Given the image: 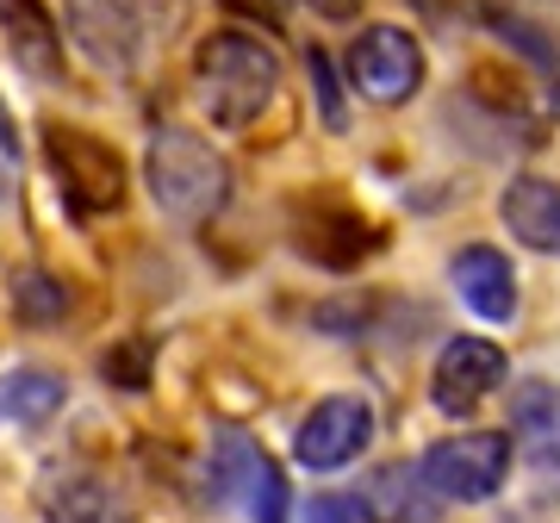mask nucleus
Instances as JSON below:
<instances>
[{
    "label": "nucleus",
    "instance_id": "4",
    "mask_svg": "<svg viewBox=\"0 0 560 523\" xmlns=\"http://www.w3.org/2000/svg\"><path fill=\"white\" fill-rule=\"evenodd\" d=\"M511 462H517L511 430H455V437H436L423 449L418 474L442 504H486L511 480Z\"/></svg>",
    "mask_w": 560,
    "mask_h": 523
},
{
    "label": "nucleus",
    "instance_id": "17",
    "mask_svg": "<svg viewBox=\"0 0 560 523\" xmlns=\"http://www.w3.org/2000/svg\"><path fill=\"white\" fill-rule=\"evenodd\" d=\"M7 300H13V318H20V324L50 330V324L69 318L75 293H69V281H62V275H50V268H20V275L7 281Z\"/></svg>",
    "mask_w": 560,
    "mask_h": 523
},
{
    "label": "nucleus",
    "instance_id": "19",
    "mask_svg": "<svg viewBox=\"0 0 560 523\" xmlns=\"http://www.w3.org/2000/svg\"><path fill=\"white\" fill-rule=\"evenodd\" d=\"M150 362H156L150 337H125L101 356V381L119 386V393H143V386H150Z\"/></svg>",
    "mask_w": 560,
    "mask_h": 523
},
{
    "label": "nucleus",
    "instance_id": "15",
    "mask_svg": "<svg viewBox=\"0 0 560 523\" xmlns=\"http://www.w3.org/2000/svg\"><path fill=\"white\" fill-rule=\"evenodd\" d=\"M44 523H138L125 499L94 474H62L44 486Z\"/></svg>",
    "mask_w": 560,
    "mask_h": 523
},
{
    "label": "nucleus",
    "instance_id": "18",
    "mask_svg": "<svg viewBox=\"0 0 560 523\" xmlns=\"http://www.w3.org/2000/svg\"><path fill=\"white\" fill-rule=\"evenodd\" d=\"M305 75H312V101H318L324 131H349V101H342V69H337V57H330L324 44H312V50H305Z\"/></svg>",
    "mask_w": 560,
    "mask_h": 523
},
{
    "label": "nucleus",
    "instance_id": "5",
    "mask_svg": "<svg viewBox=\"0 0 560 523\" xmlns=\"http://www.w3.org/2000/svg\"><path fill=\"white\" fill-rule=\"evenodd\" d=\"M206 492L219 504H237L249 523H287V474L275 455L243 437V430H219L212 455H206Z\"/></svg>",
    "mask_w": 560,
    "mask_h": 523
},
{
    "label": "nucleus",
    "instance_id": "1",
    "mask_svg": "<svg viewBox=\"0 0 560 523\" xmlns=\"http://www.w3.org/2000/svg\"><path fill=\"white\" fill-rule=\"evenodd\" d=\"M280 81H287L280 50L261 32H249V25H219L194 50V101H200V113L219 131L256 125L280 101Z\"/></svg>",
    "mask_w": 560,
    "mask_h": 523
},
{
    "label": "nucleus",
    "instance_id": "9",
    "mask_svg": "<svg viewBox=\"0 0 560 523\" xmlns=\"http://www.w3.org/2000/svg\"><path fill=\"white\" fill-rule=\"evenodd\" d=\"M504 374H511V356L492 337H448L430 368V405L442 418H474L504 386Z\"/></svg>",
    "mask_w": 560,
    "mask_h": 523
},
{
    "label": "nucleus",
    "instance_id": "22",
    "mask_svg": "<svg viewBox=\"0 0 560 523\" xmlns=\"http://www.w3.org/2000/svg\"><path fill=\"white\" fill-rule=\"evenodd\" d=\"M224 7H231L237 20H256V25H280V7H287V0H224Z\"/></svg>",
    "mask_w": 560,
    "mask_h": 523
},
{
    "label": "nucleus",
    "instance_id": "6",
    "mask_svg": "<svg viewBox=\"0 0 560 523\" xmlns=\"http://www.w3.org/2000/svg\"><path fill=\"white\" fill-rule=\"evenodd\" d=\"M62 32L101 75H138L150 25L138 0H62Z\"/></svg>",
    "mask_w": 560,
    "mask_h": 523
},
{
    "label": "nucleus",
    "instance_id": "21",
    "mask_svg": "<svg viewBox=\"0 0 560 523\" xmlns=\"http://www.w3.org/2000/svg\"><path fill=\"white\" fill-rule=\"evenodd\" d=\"M143 7V25L156 32V25H180L187 20V0H138Z\"/></svg>",
    "mask_w": 560,
    "mask_h": 523
},
{
    "label": "nucleus",
    "instance_id": "11",
    "mask_svg": "<svg viewBox=\"0 0 560 523\" xmlns=\"http://www.w3.org/2000/svg\"><path fill=\"white\" fill-rule=\"evenodd\" d=\"M293 237H300V256H312L318 268H330V275L355 268V262L381 243L374 224L361 219L355 206L330 200V194H318V200H305L300 212H293Z\"/></svg>",
    "mask_w": 560,
    "mask_h": 523
},
{
    "label": "nucleus",
    "instance_id": "8",
    "mask_svg": "<svg viewBox=\"0 0 560 523\" xmlns=\"http://www.w3.org/2000/svg\"><path fill=\"white\" fill-rule=\"evenodd\" d=\"M368 443H374V405L361 393H330L293 430V462L312 467V474H337V467L361 462Z\"/></svg>",
    "mask_w": 560,
    "mask_h": 523
},
{
    "label": "nucleus",
    "instance_id": "13",
    "mask_svg": "<svg viewBox=\"0 0 560 523\" xmlns=\"http://www.w3.org/2000/svg\"><path fill=\"white\" fill-rule=\"evenodd\" d=\"M499 219L511 224V237L536 256H560V182L548 175H511L499 194Z\"/></svg>",
    "mask_w": 560,
    "mask_h": 523
},
{
    "label": "nucleus",
    "instance_id": "2",
    "mask_svg": "<svg viewBox=\"0 0 560 523\" xmlns=\"http://www.w3.org/2000/svg\"><path fill=\"white\" fill-rule=\"evenodd\" d=\"M143 187H150V200H156L162 219L206 224V219H219L224 200H231V162L200 131L162 125L143 143Z\"/></svg>",
    "mask_w": 560,
    "mask_h": 523
},
{
    "label": "nucleus",
    "instance_id": "25",
    "mask_svg": "<svg viewBox=\"0 0 560 523\" xmlns=\"http://www.w3.org/2000/svg\"><path fill=\"white\" fill-rule=\"evenodd\" d=\"M0 150H13V156H20V131H13V113H7V106H0Z\"/></svg>",
    "mask_w": 560,
    "mask_h": 523
},
{
    "label": "nucleus",
    "instance_id": "10",
    "mask_svg": "<svg viewBox=\"0 0 560 523\" xmlns=\"http://www.w3.org/2000/svg\"><path fill=\"white\" fill-rule=\"evenodd\" d=\"M0 38L20 75H32L38 88H62L69 81V38L62 20L50 13V0H0Z\"/></svg>",
    "mask_w": 560,
    "mask_h": 523
},
{
    "label": "nucleus",
    "instance_id": "3",
    "mask_svg": "<svg viewBox=\"0 0 560 523\" xmlns=\"http://www.w3.org/2000/svg\"><path fill=\"white\" fill-rule=\"evenodd\" d=\"M44 162L57 175V194L69 200L75 219H101L125 206V156L101 131L81 125H44Z\"/></svg>",
    "mask_w": 560,
    "mask_h": 523
},
{
    "label": "nucleus",
    "instance_id": "20",
    "mask_svg": "<svg viewBox=\"0 0 560 523\" xmlns=\"http://www.w3.org/2000/svg\"><path fill=\"white\" fill-rule=\"evenodd\" d=\"M300 523H374L361 492H312L300 504Z\"/></svg>",
    "mask_w": 560,
    "mask_h": 523
},
{
    "label": "nucleus",
    "instance_id": "23",
    "mask_svg": "<svg viewBox=\"0 0 560 523\" xmlns=\"http://www.w3.org/2000/svg\"><path fill=\"white\" fill-rule=\"evenodd\" d=\"M548 399H555L548 386H523V399H517V423H529V430H536V423L548 418Z\"/></svg>",
    "mask_w": 560,
    "mask_h": 523
},
{
    "label": "nucleus",
    "instance_id": "24",
    "mask_svg": "<svg viewBox=\"0 0 560 523\" xmlns=\"http://www.w3.org/2000/svg\"><path fill=\"white\" fill-rule=\"evenodd\" d=\"M13 182H20V156H13V150H0V206L13 200Z\"/></svg>",
    "mask_w": 560,
    "mask_h": 523
},
{
    "label": "nucleus",
    "instance_id": "7",
    "mask_svg": "<svg viewBox=\"0 0 560 523\" xmlns=\"http://www.w3.org/2000/svg\"><path fill=\"white\" fill-rule=\"evenodd\" d=\"M349 88L374 106H405L423 88V44L405 25H361L349 38Z\"/></svg>",
    "mask_w": 560,
    "mask_h": 523
},
{
    "label": "nucleus",
    "instance_id": "14",
    "mask_svg": "<svg viewBox=\"0 0 560 523\" xmlns=\"http://www.w3.org/2000/svg\"><path fill=\"white\" fill-rule=\"evenodd\" d=\"M368 511H374V523H442V499L430 492V480H423L418 467H381L374 480H368Z\"/></svg>",
    "mask_w": 560,
    "mask_h": 523
},
{
    "label": "nucleus",
    "instance_id": "12",
    "mask_svg": "<svg viewBox=\"0 0 560 523\" xmlns=\"http://www.w3.org/2000/svg\"><path fill=\"white\" fill-rule=\"evenodd\" d=\"M448 287H455V300L486 324H511L517 318V268L504 249L492 243H467L448 256Z\"/></svg>",
    "mask_w": 560,
    "mask_h": 523
},
{
    "label": "nucleus",
    "instance_id": "16",
    "mask_svg": "<svg viewBox=\"0 0 560 523\" xmlns=\"http://www.w3.org/2000/svg\"><path fill=\"white\" fill-rule=\"evenodd\" d=\"M62 399H69V386H62V374H50V368H13L7 381H0V423H50L62 411Z\"/></svg>",
    "mask_w": 560,
    "mask_h": 523
}]
</instances>
